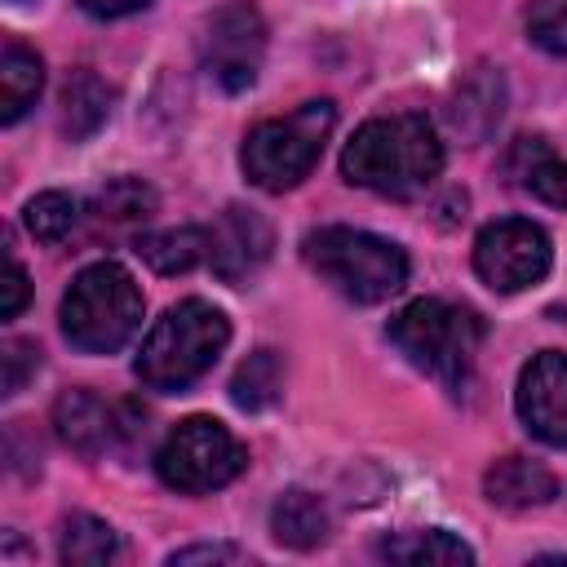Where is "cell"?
I'll list each match as a JSON object with an SVG mask.
<instances>
[{"label":"cell","mask_w":567,"mask_h":567,"mask_svg":"<svg viewBox=\"0 0 567 567\" xmlns=\"http://www.w3.org/2000/svg\"><path fill=\"white\" fill-rule=\"evenodd\" d=\"M483 492L501 509H532V505H549L558 496V478L532 456H501L483 474Z\"/></svg>","instance_id":"cell-14"},{"label":"cell","mask_w":567,"mask_h":567,"mask_svg":"<svg viewBox=\"0 0 567 567\" xmlns=\"http://www.w3.org/2000/svg\"><path fill=\"white\" fill-rule=\"evenodd\" d=\"M120 554V540L111 532V523L93 518V514H71L62 518V532H58V558L66 567H97V563H111Z\"/></svg>","instance_id":"cell-21"},{"label":"cell","mask_w":567,"mask_h":567,"mask_svg":"<svg viewBox=\"0 0 567 567\" xmlns=\"http://www.w3.org/2000/svg\"><path fill=\"white\" fill-rule=\"evenodd\" d=\"M151 213H155V190L137 177L106 182L89 204V217L97 230H128V226H142Z\"/></svg>","instance_id":"cell-19"},{"label":"cell","mask_w":567,"mask_h":567,"mask_svg":"<svg viewBox=\"0 0 567 567\" xmlns=\"http://www.w3.org/2000/svg\"><path fill=\"white\" fill-rule=\"evenodd\" d=\"M142 328V288L120 261L84 266L62 297V332L84 354H111Z\"/></svg>","instance_id":"cell-5"},{"label":"cell","mask_w":567,"mask_h":567,"mask_svg":"<svg viewBox=\"0 0 567 567\" xmlns=\"http://www.w3.org/2000/svg\"><path fill=\"white\" fill-rule=\"evenodd\" d=\"M447 115H452V128L465 142H483L501 124V115H505V80H501V71L474 66V75H465L456 84Z\"/></svg>","instance_id":"cell-13"},{"label":"cell","mask_w":567,"mask_h":567,"mask_svg":"<svg viewBox=\"0 0 567 567\" xmlns=\"http://www.w3.org/2000/svg\"><path fill=\"white\" fill-rule=\"evenodd\" d=\"M226 341H230V319L217 306H208L199 297H186V301L168 306L164 319H155V328L146 332L133 368H137L142 385L177 394L217 363Z\"/></svg>","instance_id":"cell-2"},{"label":"cell","mask_w":567,"mask_h":567,"mask_svg":"<svg viewBox=\"0 0 567 567\" xmlns=\"http://www.w3.org/2000/svg\"><path fill=\"white\" fill-rule=\"evenodd\" d=\"M549 235L527 217H501L474 239V270L496 292H523L549 275Z\"/></svg>","instance_id":"cell-8"},{"label":"cell","mask_w":567,"mask_h":567,"mask_svg":"<svg viewBox=\"0 0 567 567\" xmlns=\"http://www.w3.org/2000/svg\"><path fill=\"white\" fill-rule=\"evenodd\" d=\"M385 337L399 346V354L412 368H421L425 377H434L447 390H461L474 372V359L483 346V323L465 306H452L443 297H421V301H408L385 323Z\"/></svg>","instance_id":"cell-3"},{"label":"cell","mask_w":567,"mask_h":567,"mask_svg":"<svg viewBox=\"0 0 567 567\" xmlns=\"http://www.w3.org/2000/svg\"><path fill=\"white\" fill-rule=\"evenodd\" d=\"M40 84H44V62L27 44L9 40L0 53V120L4 124L22 120L27 106L40 97Z\"/></svg>","instance_id":"cell-17"},{"label":"cell","mask_w":567,"mask_h":567,"mask_svg":"<svg viewBox=\"0 0 567 567\" xmlns=\"http://www.w3.org/2000/svg\"><path fill=\"white\" fill-rule=\"evenodd\" d=\"M239 558H244V549H235V545H190V549L168 554L173 567H186V563H239Z\"/></svg>","instance_id":"cell-28"},{"label":"cell","mask_w":567,"mask_h":567,"mask_svg":"<svg viewBox=\"0 0 567 567\" xmlns=\"http://www.w3.org/2000/svg\"><path fill=\"white\" fill-rule=\"evenodd\" d=\"M146 4L151 0H80V9L93 13V18H124V13H137Z\"/></svg>","instance_id":"cell-29"},{"label":"cell","mask_w":567,"mask_h":567,"mask_svg":"<svg viewBox=\"0 0 567 567\" xmlns=\"http://www.w3.org/2000/svg\"><path fill=\"white\" fill-rule=\"evenodd\" d=\"M328 527H332L328 505L315 492H306V487L279 492V501L270 509V532H275L279 545H288V549H315V545L328 540Z\"/></svg>","instance_id":"cell-15"},{"label":"cell","mask_w":567,"mask_h":567,"mask_svg":"<svg viewBox=\"0 0 567 567\" xmlns=\"http://www.w3.org/2000/svg\"><path fill=\"white\" fill-rule=\"evenodd\" d=\"M137 257L155 275H186L208 257V230L199 226H177V230H155L137 235Z\"/></svg>","instance_id":"cell-20"},{"label":"cell","mask_w":567,"mask_h":567,"mask_svg":"<svg viewBox=\"0 0 567 567\" xmlns=\"http://www.w3.org/2000/svg\"><path fill=\"white\" fill-rule=\"evenodd\" d=\"M377 554L390 558V563H474V549L465 540H456L452 532H443V527L385 536L377 545Z\"/></svg>","instance_id":"cell-22"},{"label":"cell","mask_w":567,"mask_h":567,"mask_svg":"<svg viewBox=\"0 0 567 567\" xmlns=\"http://www.w3.org/2000/svg\"><path fill=\"white\" fill-rule=\"evenodd\" d=\"M301 257L306 266L332 284L341 297L372 306L394 297L408 284V257L399 244L372 235V230H354V226H319L301 239Z\"/></svg>","instance_id":"cell-4"},{"label":"cell","mask_w":567,"mask_h":567,"mask_svg":"<svg viewBox=\"0 0 567 567\" xmlns=\"http://www.w3.org/2000/svg\"><path fill=\"white\" fill-rule=\"evenodd\" d=\"M509 173L518 177V186H527L536 199L567 208V159H558L540 137H518L514 155H509Z\"/></svg>","instance_id":"cell-16"},{"label":"cell","mask_w":567,"mask_h":567,"mask_svg":"<svg viewBox=\"0 0 567 567\" xmlns=\"http://www.w3.org/2000/svg\"><path fill=\"white\" fill-rule=\"evenodd\" d=\"M248 465L244 443L213 416H186L168 430V439L155 452V474L173 492H213L226 487Z\"/></svg>","instance_id":"cell-7"},{"label":"cell","mask_w":567,"mask_h":567,"mask_svg":"<svg viewBox=\"0 0 567 567\" xmlns=\"http://www.w3.org/2000/svg\"><path fill=\"white\" fill-rule=\"evenodd\" d=\"M337 124V106L332 102H306L292 115L266 120L244 137L239 164L248 173L252 186L261 190H292L301 177H310V168L323 155V142L332 137Z\"/></svg>","instance_id":"cell-6"},{"label":"cell","mask_w":567,"mask_h":567,"mask_svg":"<svg viewBox=\"0 0 567 567\" xmlns=\"http://www.w3.org/2000/svg\"><path fill=\"white\" fill-rule=\"evenodd\" d=\"M514 408L540 443L567 447V354L563 350H540L518 372Z\"/></svg>","instance_id":"cell-10"},{"label":"cell","mask_w":567,"mask_h":567,"mask_svg":"<svg viewBox=\"0 0 567 567\" xmlns=\"http://www.w3.org/2000/svg\"><path fill=\"white\" fill-rule=\"evenodd\" d=\"M199 58H204V71L226 93L248 89L257 80V71H261V58H266V22H261V13L248 0L221 4L208 18L204 35H199Z\"/></svg>","instance_id":"cell-9"},{"label":"cell","mask_w":567,"mask_h":567,"mask_svg":"<svg viewBox=\"0 0 567 567\" xmlns=\"http://www.w3.org/2000/svg\"><path fill=\"white\" fill-rule=\"evenodd\" d=\"M527 40L554 58H567V0H532L527 4Z\"/></svg>","instance_id":"cell-25"},{"label":"cell","mask_w":567,"mask_h":567,"mask_svg":"<svg viewBox=\"0 0 567 567\" xmlns=\"http://www.w3.org/2000/svg\"><path fill=\"white\" fill-rule=\"evenodd\" d=\"M27 230L40 239V244H58V239H66L71 230H75V221H80V204L71 199V195H62V190H44V195H35L31 204H27Z\"/></svg>","instance_id":"cell-24"},{"label":"cell","mask_w":567,"mask_h":567,"mask_svg":"<svg viewBox=\"0 0 567 567\" xmlns=\"http://www.w3.org/2000/svg\"><path fill=\"white\" fill-rule=\"evenodd\" d=\"M279 390H284V368H279V354L275 350H252L235 368V377H230V399L239 408H248V412L270 408L279 399Z\"/></svg>","instance_id":"cell-23"},{"label":"cell","mask_w":567,"mask_h":567,"mask_svg":"<svg viewBox=\"0 0 567 567\" xmlns=\"http://www.w3.org/2000/svg\"><path fill=\"white\" fill-rule=\"evenodd\" d=\"M443 173V142L434 124L416 111L381 115L354 128V137L341 151V177L350 186L412 199Z\"/></svg>","instance_id":"cell-1"},{"label":"cell","mask_w":567,"mask_h":567,"mask_svg":"<svg viewBox=\"0 0 567 567\" xmlns=\"http://www.w3.org/2000/svg\"><path fill=\"white\" fill-rule=\"evenodd\" d=\"M53 430H58V439L66 443V447H75V452H84V456H97V452H106L115 439H120V416H115V408L111 403H102L97 394H89V390H66V394H58V403H53Z\"/></svg>","instance_id":"cell-12"},{"label":"cell","mask_w":567,"mask_h":567,"mask_svg":"<svg viewBox=\"0 0 567 567\" xmlns=\"http://www.w3.org/2000/svg\"><path fill=\"white\" fill-rule=\"evenodd\" d=\"M27 270L18 266L13 252H4V284H0V319H18V310L27 306Z\"/></svg>","instance_id":"cell-27"},{"label":"cell","mask_w":567,"mask_h":567,"mask_svg":"<svg viewBox=\"0 0 567 567\" xmlns=\"http://www.w3.org/2000/svg\"><path fill=\"white\" fill-rule=\"evenodd\" d=\"M0 363H4V394H18L22 385H27V377L40 368V350H35V341H18V337H9L4 346H0Z\"/></svg>","instance_id":"cell-26"},{"label":"cell","mask_w":567,"mask_h":567,"mask_svg":"<svg viewBox=\"0 0 567 567\" xmlns=\"http://www.w3.org/2000/svg\"><path fill=\"white\" fill-rule=\"evenodd\" d=\"M270 226L261 213L230 204L221 221L208 230V261L226 284H244L266 257H270Z\"/></svg>","instance_id":"cell-11"},{"label":"cell","mask_w":567,"mask_h":567,"mask_svg":"<svg viewBox=\"0 0 567 567\" xmlns=\"http://www.w3.org/2000/svg\"><path fill=\"white\" fill-rule=\"evenodd\" d=\"M106 111H111V89L93 71H71L62 84V133L71 142H84L106 124Z\"/></svg>","instance_id":"cell-18"}]
</instances>
